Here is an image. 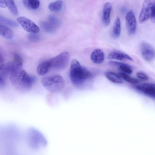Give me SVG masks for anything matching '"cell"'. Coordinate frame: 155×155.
Returning <instances> with one entry per match:
<instances>
[{
    "mask_svg": "<svg viewBox=\"0 0 155 155\" xmlns=\"http://www.w3.org/2000/svg\"><path fill=\"white\" fill-rule=\"evenodd\" d=\"M9 78L14 87L21 93L30 91L35 80L33 76L28 74L22 67H16L12 71Z\"/></svg>",
    "mask_w": 155,
    "mask_h": 155,
    "instance_id": "cell-1",
    "label": "cell"
},
{
    "mask_svg": "<svg viewBox=\"0 0 155 155\" xmlns=\"http://www.w3.org/2000/svg\"><path fill=\"white\" fill-rule=\"evenodd\" d=\"M70 77L73 84L80 89L83 88L92 77L91 72L82 67L79 61L75 59L71 62Z\"/></svg>",
    "mask_w": 155,
    "mask_h": 155,
    "instance_id": "cell-2",
    "label": "cell"
},
{
    "mask_svg": "<svg viewBox=\"0 0 155 155\" xmlns=\"http://www.w3.org/2000/svg\"><path fill=\"white\" fill-rule=\"evenodd\" d=\"M41 83L45 88L53 93L60 92L65 86L64 78L60 75L44 77L42 79Z\"/></svg>",
    "mask_w": 155,
    "mask_h": 155,
    "instance_id": "cell-3",
    "label": "cell"
},
{
    "mask_svg": "<svg viewBox=\"0 0 155 155\" xmlns=\"http://www.w3.org/2000/svg\"><path fill=\"white\" fill-rule=\"evenodd\" d=\"M70 59V55L67 52H63L48 61L51 68L58 70L65 68L67 65Z\"/></svg>",
    "mask_w": 155,
    "mask_h": 155,
    "instance_id": "cell-4",
    "label": "cell"
},
{
    "mask_svg": "<svg viewBox=\"0 0 155 155\" xmlns=\"http://www.w3.org/2000/svg\"><path fill=\"white\" fill-rule=\"evenodd\" d=\"M18 23L26 31L31 33H38L40 29L34 22L29 19L23 16L18 17L17 19Z\"/></svg>",
    "mask_w": 155,
    "mask_h": 155,
    "instance_id": "cell-5",
    "label": "cell"
},
{
    "mask_svg": "<svg viewBox=\"0 0 155 155\" xmlns=\"http://www.w3.org/2000/svg\"><path fill=\"white\" fill-rule=\"evenodd\" d=\"M153 2L150 0H145L143 4L139 17L140 23H143L150 18L151 11Z\"/></svg>",
    "mask_w": 155,
    "mask_h": 155,
    "instance_id": "cell-6",
    "label": "cell"
},
{
    "mask_svg": "<svg viewBox=\"0 0 155 155\" xmlns=\"http://www.w3.org/2000/svg\"><path fill=\"white\" fill-rule=\"evenodd\" d=\"M126 25L128 33L134 34L137 28V20L135 14L131 10L128 11L126 15Z\"/></svg>",
    "mask_w": 155,
    "mask_h": 155,
    "instance_id": "cell-7",
    "label": "cell"
},
{
    "mask_svg": "<svg viewBox=\"0 0 155 155\" xmlns=\"http://www.w3.org/2000/svg\"><path fill=\"white\" fill-rule=\"evenodd\" d=\"M140 49L141 54L145 60L150 61L153 60L155 57V51L150 44L146 42H142Z\"/></svg>",
    "mask_w": 155,
    "mask_h": 155,
    "instance_id": "cell-8",
    "label": "cell"
},
{
    "mask_svg": "<svg viewBox=\"0 0 155 155\" xmlns=\"http://www.w3.org/2000/svg\"><path fill=\"white\" fill-rule=\"evenodd\" d=\"M135 87L141 92L152 98L155 97V85L154 84L145 83L137 85Z\"/></svg>",
    "mask_w": 155,
    "mask_h": 155,
    "instance_id": "cell-9",
    "label": "cell"
},
{
    "mask_svg": "<svg viewBox=\"0 0 155 155\" xmlns=\"http://www.w3.org/2000/svg\"><path fill=\"white\" fill-rule=\"evenodd\" d=\"M112 9L111 4L109 2H106L104 5L102 15V21L105 26H108L110 23V14Z\"/></svg>",
    "mask_w": 155,
    "mask_h": 155,
    "instance_id": "cell-10",
    "label": "cell"
},
{
    "mask_svg": "<svg viewBox=\"0 0 155 155\" xmlns=\"http://www.w3.org/2000/svg\"><path fill=\"white\" fill-rule=\"evenodd\" d=\"M108 58L110 59H115L119 61L133 60L132 58L128 54L118 51H114L110 52L108 54Z\"/></svg>",
    "mask_w": 155,
    "mask_h": 155,
    "instance_id": "cell-11",
    "label": "cell"
},
{
    "mask_svg": "<svg viewBox=\"0 0 155 155\" xmlns=\"http://www.w3.org/2000/svg\"><path fill=\"white\" fill-rule=\"evenodd\" d=\"M105 55L103 51L97 49L94 50L91 53V58L95 64H99L102 63L104 59Z\"/></svg>",
    "mask_w": 155,
    "mask_h": 155,
    "instance_id": "cell-12",
    "label": "cell"
},
{
    "mask_svg": "<svg viewBox=\"0 0 155 155\" xmlns=\"http://www.w3.org/2000/svg\"><path fill=\"white\" fill-rule=\"evenodd\" d=\"M109 63L111 65L117 67L119 70L123 73L127 74H130L132 72L131 67L127 64L114 61H110Z\"/></svg>",
    "mask_w": 155,
    "mask_h": 155,
    "instance_id": "cell-13",
    "label": "cell"
},
{
    "mask_svg": "<svg viewBox=\"0 0 155 155\" xmlns=\"http://www.w3.org/2000/svg\"><path fill=\"white\" fill-rule=\"evenodd\" d=\"M50 68V64L48 61L43 62L37 66V73L39 76H43L48 72Z\"/></svg>",
    "mask_w": 155,
    "mask_h": 155,
    "instance_id": "cell-14",
    "label": "cell"
},
{
    "mask_svg": "<svg viewBox=\"0 0 155 155\" xmlns=\"http://www.w3.org/2000/svg\"><path fill=\"white\" fill-rule=\"evenodd\" d=\"M121 32V23L120 18L118 17H117L115 20L113 24L112 35L114 38H118Z\"/></svg>",
    "mask_w": 155,
    "mask_h": 155,
    "instance_id": "cell-15",
    "label": "cell"
},
{
    "mask_svg": "<svg viewBox=\"0 0 155 155\" xmlns=\"http://www.w3.org/2000/svg\"><path fill=\"white\" fill-rule=\"evenodd\" d=\"M0 35L5 38L11 39L13 35L10 28L0 23Z\"/></svg>",
    "mask_w": 155,
    "mask_h": 155,
    "instance_id": "cell-16",
    "label": "cell"
},
{
    "mask_svg": "<svg viewBox=\"0 0 155 155\" xmlns=\"http://www.w3.org/2000/svg\"><path fill=\"white\" fill-rule=\"evenodd\" d=\"M106 77L111 82L116 84H121L123 80L119 75L112 71H107L105 73Z\"/></svg>",
    "mask_w": 155,
    "mask_h": 155,
    "instance_id": "cell-17",
    "label": "cell"
},
{
    "mask_svg": "<svg viewBox=\"0 0 155 155\" xmlns=\"http://www.w3.org/2000/svg\"><path fill=\"white\" fill-rule=\"evenodd\" d=\"M22 2L25 6L30 9L37 8L40 4L39 1L38 0H24Z\"/></svg>",
    "mask_w": 155,
    "mask_h": 155,
    "instance_id": "cell-18",
    "label": "cell"
},
{
    "mask_svg": "<svg viewBox=\"0 0 155 155\" xmlns=\"http://www.w3.org/2000/svg\"><path fill=\"white\" fill-rule=\"evenodd\" d=\"M0 21L7 25L16 27L18 26V24L15 21L0 15Z\"/></svg>",
    "mask_w": 155,
    "mask_h": 155,
    "instance_id": "cell-19",
    "label": "cell"
},
{
    "mask_svg": "<svg viewBox=\"0 0 155 155\" xmlns=\"http://www.w3.org/2000/svg\"><path fill=\"white\" fill-rule=\"evenodd\" d=\"M63 3V2L62 1H57L50 3L49 5L48 8L51 11H58L61 9Z\"/></svg>",
    "mask_w": 155,
    "mask_h": 155,
    "instance_id": "cell-20",
    "label": "cell"
},
{
    "mask_svg": "<svg viewBox=\"0 0 155 155\" xmlns=\"http://www.w3.org/2000/svg\"><path fill=\"white\" fill-rule=\"evenodd\" d=\"M7 6L9 9L15 16H17L18 15V12L15 3L13 0H5Z\"/></svg>",
    "mask_w": 155,
    "mask_h": 155,
    "instance_id": "cell-21",
    "label": "cell"
},
{
    "mask_svg": "<svg viewBox=\"0 0 155 155\" xmlns=\"http://www.w3.org/2000/svg\"><path fill=\"white\" fill-rule=\"evenodd\" d=\"M13 56V62L17 66L22 67L23 60L21 57L16 53H12Z\"/></svg>",
    "mask_w": 155,
    "mask_h": 155,
    "instance_id": "cell-22",
    "label": "cell"
},
{
    "mask_svg": "<svg viewBox=\"0 0 155 155\" xmlns=\"http://www.w3.org/2000/svg\"><path fill=\"white\" fill-rule=\"evenodd\" d=\"M119 75L125 81L133 84H137L138 83V81L135 78L131 77L127 74L122 72L119 73Z\"/></svg>",
    "mask_w": 155,
    "mask_h": 155,
    "instance_id": "cell-23",
    "label": "cell"
},
{
    "mask_svg": "<svg viewBox=\"0 0 155 155\" xmlns=\"http://www.w3.org/2000/svg\"><path fill=\"white\" fill-rule=\"evenodd\" d=\"M155 2H153L151 9L150 17L153 23L155 22Z\"/></svg>",
    "mask_w": 155,
    "mask_h": 155,
    "instance_id": "cell-24",
    "label": "cell"
},
{
    "mask_svg": "<svg viewBox=\"0 0 155 155\" xmlns=\"http://www.w3.org/2000/svg\"><path fill=\"white\" fill-rule=\"evenodd\" d=\"M42 26L44 28L48 31H51L53 30V29L51 26L49 24L45 22H42L41 24Z\"/></svg>",
    "mask_w": 155,
    "mask_h": 155,
    "instance_id": "cell-25",
    "label": "cell"
},
{
    "mask_svg": "<svg viewBox=\"0 0 155 155\" xmlns=\"http://www.w3.org/2000/svg\"><path fill=\"white\" fill-rule=\"evenodd\" d=\"M136 75L138 78L141 80L146 81L148 79V76L143 73L138 72L137 73Z\"/></svg>",
    "mask_w": 155,
    "mask_h": 155,
    "instance_id": "cell-26",
    "label": "cell"
},
{
    "mask_svg": "<svg viewBox=\"0 0 155 155\" xmlns=\"http://www.w3.org/2000/svg\"><path fill=\"white\" fill-rule=\"evenodd\" d=\"M28 39L32 41H36L39 39L38 36L34 33H31L28 35Z\"/></svg>",
    "mask_w": 155,
    "mask_h": 155,
    "instance_id": "cell-27",
    "label": "cell"
},
{
    "mask_svg": "<svg viewBox=\"0 0 155 155\" xmlns=\"http://www.w3.org/2000/svg\"><path fill=\"white\" fill-rule=\"evenodd\" d=\"M4 64L3 58L2 55L0 53V71L3 69Z\"/></svg>",
    "mask_w": 155,
    "mask_h": 155,
    "instance_id": "cell-28",
    "label": "cell"
},
{
    "mask_svg": "<svg viewBox=\"0 0 155 155\" xmlns=\"http://www.w3.org/2000/svg\"><path fill=\"white\" fill-rule=\"evenodd\" d=\"M5 85V80L0 76V89L4 88Z\"/></svg>",
    "mask_w": 155,
    "mask_h": 155,
    "instance_id": "cell-29",
    "label": "cell"
},
{
    "mask_svg": "<svg viewBox=\"0 0 155 155\" xmlns=\"http://www.w3.org/2000/svg\"><path fill=\"white\" fill-rule=\"evenodd\" d=\"M49 19L51 21L55 24H58V21L57 19L52 16H50L49 17Z\"/></svg>",
    "mask_w": 155,
    "mask_h": 155,
    "instance_id": "cell-30",
    "label": "cell"
},
{
    "mask_svg": "<svg viewBox=\"0 0 155 155\" xmlns=\"http://www.w3.org/2000/svg\"><path fill=\"white\" fill-rule=\"evenodd\" d=\"M7 6L5 0H0V7L2 8H5Z\"/></svg>",
    "mask_w": 155,
    "mask_h": 155,
    "instance_id": "cell-31",
    "label": "cell"
}]
</instances>
